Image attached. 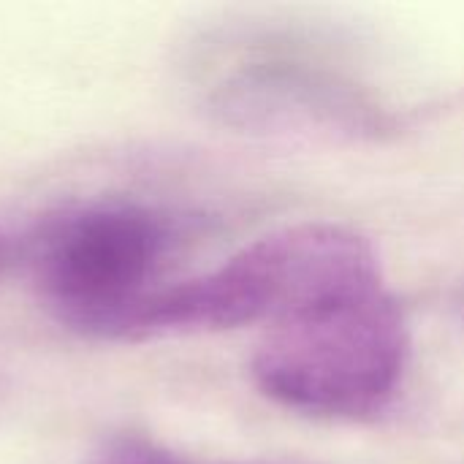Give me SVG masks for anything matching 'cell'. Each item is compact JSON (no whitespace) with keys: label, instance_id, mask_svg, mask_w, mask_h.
I'll return each mask as SVG.
<instances>
[{"label":"cell","instance_id":"5b68a950","mask_svg":"<svg viewBox=\"0 0 464 464\" xmlns=\"http://www.w3.org/2000/svg\"><path fill=\"white\" fill-rule=\"evenodd\" d=\"M87 464H201L190 462L144 438H117L106 443Z\"/></svg>","mask_w":464,"mask_h":464},{"label":"cell","instance_id":"52a82bcc","mask_svg":"<svg viewBox=\"0 0 464 464\" xmlns=\"http://www.w3.org/2000/svg\"><path fill=\"white\" fill-rule=\"evenodd\" d=\"M462 304H464V296H462Z\"/></svg>","mask_w":464,"mask_h":464},{"label":"cell","instance_id":"7a4b0ae2","mask_svg":"<svg viewBox=\"0 0 464 464\" xmlns=\"http://www.w3.org/2000/svg\"><path fill=\"white\" fill-rule=\"evenodd\" d=\"M408 356L405 313L392 294L375 288L269 329L250 359V375L280 408L364 419L394 400Z\"/></svg>","mask_w":464,"mask_h":464},{"label":"cell","instance_id":"6da1fadb","mask_svg":"<svg viewBox=\"0 0 464 464\" xmlns=\"http://www.w3.org/2000/svg\"><path fill=\"white\" fill-rule=\"evenodd\" d=\"M383 288L372 242L340 223L277 228L220 266L150 291L117 343L280 326Z\"/></svg>","mask_w":464,"mask_h":464},{"label":"cell","instance_id":"277c9868","mask_svg":"<svg viewBox=\"0 0 464 464\" xmlns=\"http://www.w3.org/2000/svg\"><path fill=\"white\" fill-rule=\"evenodd\" d=\"M201 106L223 125L302 141H362L392 128L378 98L334 63L272 38L207 44L196 60Z\"/></svg>","mask_w":464,"mask_h":464},{"label":"cell","instance_id":"3957f363","mask_svg":"<svg viewBox=\"0 0 464 464\" xmlns=\"http://www.w3.org/2000/svg\"><path fill=\"white\" fill-rule=\"evenodd\" d=\"M169 228L152 209L98 198L49 215L27 245V266L57 324L117 343L133 307L160 285Z\"/></svg>","mask_w":464,"mask_h":464},{"label":"cell","instance_id":"8992f818","mask_svg":"<svg viewBox=\"0 0 464 464\" xmlns=\"http://www.w3.org/2000/svg\"><path fill=\"white\" fill-rule=\"evenodd\" d=\"M11 258H14V250H11L8 239L0 237V280H3V275L8 272V266H11Z\"/></svg>","mask_w":464,"mask_h":464}]
</instances>
